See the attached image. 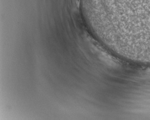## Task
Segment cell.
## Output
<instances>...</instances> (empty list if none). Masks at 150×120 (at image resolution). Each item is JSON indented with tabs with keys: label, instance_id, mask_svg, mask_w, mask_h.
Here are the masks:
<instances>
[]
</instances>
